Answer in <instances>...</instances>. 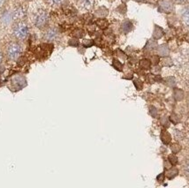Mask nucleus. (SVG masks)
Returning <instances> with one entry per match:
<instances>
[{
	"label": "nucleus",
	"mask_w": 189,
	"mask_h": 188,
	"mask_svg": "<svg viewBox=\"0 0 189 188\" xmlns=\"http://www.w3.org/2000/svg\"><path fill=\"white\" fill-rule=\"evenodd\" d=\"M171 149H172V151L173 154H176V153H179L181 150V146L179 145V144H177V143H174L171 146Z\"/></svg>",
	"instance_id": "obj_23"
},
{
	"label": "nucleus",
	"mask_w": 189,
	"mask_h": 188,
	"mask_svg": "<svg viewBox=\"0 0 189 188\" xmlns=\"http://www.w3.org/2000/svg\"><path fill=\"white\" fill-rule=\"evenodd\" d=\"M156 46H157V42H152V41H148L145 49H146V50H148V51H151V50H154Z\"/></svg>",
	"instance_id": "obj_25"
},
{
	"label": "nucleus",
	"mask_w": 189,
	"mask_h": 188,
	"mask_svg": "<svg viewBox=\"0 0 189 188\" xmlns=\"http://www.w3.org/2000/svg\"><path fill=\"white\" fill-rule=\"evenodd\" d=\"M184 171H185V173H186L187 175H188L189 176V161L188 162H187V163L185 164Z\"/></svg>",
	"instance_id": "obj_32"
},
{
	"label": "nucleus",
	"mask_w": 189,
	"mask_h": 188,
	"mask_svg": "<svg viewBox=\"0 0 189 188\" xmlns=\"http://www.w3.org/2000/svg\"><path fill=\"white\" fill-rule=\"evenodd\" d=\"M178 174H179V170L176 167H172L166 171L165 176L167 177L168 179H173L175 177L178 176Z\"/></svg>",
	"instance_id": "obj_10"
},
{
	"label": "nucleus",
	"mask_w": 189,
	"mask_h": 188,
	"mask_svg": "<svg viewBox=\"0 0 189 188\" xmlns=\"http://www.w3.org/2000/svg\"><path fill=\"white\" fill-rule=\"evenodd\" d=\"M95 15L98 17V18H105L108 15V9L105 8V7H103V6H101L96 11Z\"/></svg>",
	"instance_id": "obj_14"
},
{
	"label": "nucleus",
	"mask_w": 189,
	"mask_h": 188,
	"mask_svg": "<svg viewBox=\"0 0 189 188\" xmlns=\"http://www.w3.org/2000/svg\"><path fill=\"white\" fill-rule=\"evenodd\" d=\"M3 60H4V55H3V53L0 51V65L2 64Z\"/></svg>",
	"instance_id": "obj_34"
},
{
	"label": "nucleus",
	"mask_w": 189,
	"mask_h": 188,
	"mask_svg": "<svg viewBox=\"0 0 189 188\" xmlns=\"http://www.w3.org/2000/svg\"><path fill=\"white\" fill-rule=\"evenodd\" d=\"M168 161L172 165H176L178 163V158L174 154H171L168 156Z\"/></svg>",
	"instance_id": "obj_19"
},
{
	"label": "nucleus",
	"mask_w": 189,
	"mask_h": 188,
	"mask_svg": "<svg viewBox=\"0 0 189 188\" xmlns=\"http://www.w3.org/2000/svg\"><path fill=\"white\" fill-rule=\"evenodd\" d=\"M22 48L18 42H11L6 48V56L10 60H16L21 57Z\"/></svg>",
	"instance_id": "obj_3"
},
{
	"label": "nucleus",
	"mask_w": 189,
	"mask_h": 188,
	"mask_svg": "<svg viewBox=\"0 0 189 188\" xmlns=\"http://www.w3.org/2000/svg\"><path fill=\"white\" fill-rule=\"evenodd\" d=\"M59 33H58V30L56 27H51L49 29H47V31L45 32L44 34V40H46L47 42H53L55 41L57 36H58Z\"/></svg>",
	"instance_id": "obj_5"
},
{
	"label": "nucleus",
	"mask_w": 189,
	"mask_h": 188,
	"mask_svg": "<svg viewBox=\"0 0 189 188\" xmlns=\"http://www.w3.org/2000/svg\"><path fill=\"white\" fill-rule=\"evenodd\" d=\"M134 1H136V2H143L144 0H134Z\"/></svg>",
	"instance_id": "obj_37"
},
{
	"label": "nucleus",
	"mask_w": 189,
	"mask_h": 188,
	"mask_svg": "<svg viewBox=\"0 0 189 188\" xmlns=\"http://www.w3.org/2000/svg\"><path fill=\"white\" fill-rule=\"evenodd\" d=\"M133 29V23L129 20H126L125 21H123L122 24H121V30L123 33L125 34H127L129 32Z\"/></svg>",
	"instance_id": "obj_9"
},
{
	"label": "nucleus",
	"mask_w": 189,
	"mask_h": 188,
	"mask_svg": "<svg viewBox=\"0 0 189 188\" xmlns=\"http://www.w3.org/2000/svg\"><path fill=\"white\" fill-rule=\"evenodd\" d=\"M152 60H153V61H151V63H153V65H157L159 63V61H160L158 56H154Z\"/></svg>",
	"instance_id": "obj_33"
},
{
	"label": "nucleus",
	"mask_w": 189,
	"mask_h": 188,
	"mask_svg": "<svg viewBox=\"0 0 189 188\" xmlns=\"http://www.w3.org/2000/svg\"><path fill=\"white\" fill-rule=\"evenodd\" d=\"M173 95L175 100H177V101H182L184 99V92L181 89H174Z\"/></svg>",
	"instance_id": "obj_17"
},
{
	"label": "nucleus",
	"mask_w": 189,
	"mask_h": 188,
	"mask_svg": "<svg viewBox=\"0 0 189 188\" xmlns=\"http://www.w3.org/2000/svg\"><path fill=\"white\" fill-rule=\"evenodd\" d=\"M34 24L36 27L42 29L46 27L50 21V15L45 10H39L34 16Z\"/></svg>",
	"instance_id": "obj_2"
},
{
	"label": "nucleus",
	"mask_w": 189,
	"mask_h": 188,
	"mask_svg": "<svg viewBox=\"0 0 189 188\" xmlns=\"http://www.w3.org/2000/svg\"><path fill=\"white\" fill-rule=\"evenodd\" d=\"M12 35L19 41H25L29 35V27L24 21H19L12 27Z\"/></svg>",
	"instance_id": "obj_1"
},
{
	"label": "nucleus",
	"mask_w": 189,
	"mask_h": 188,
	"mask_svg": "<svg viewBox=\"0 0 189 188\" xmlns=\"http://www.w3.org/2000/svg\"><path fill=\"white\" fill-rule=\"evenodd\" d=\"M157 52H158L159 56H161V57H166V56H168L169 55L170 51H169V48L167 45L163 44V45L158 46V48H157Z\"/></svg>",
	"instance_id": "obj_11"
},
{
	"label": "nucleus",
	"mask_w": 189,
	"mask_h": 188,
	"mask_svg": "<svg viewBox=\"0 0 189 188\" xmlns=\"http://www.w3.org/2000/svg\"><path fill=\"white\" fill-rule=\"evenodd\" d=\"M65 0H46L48 5H51V6H57V5H61L64 3Z\"/></svg>",
	"instance_id": "obj_20"
},
{
	"label": "nucleus",
	"mask_w": 189,
	"mask_h": 188,
	"mask_svg": "<svg viewBox=\"0 0 189 188\" xmlns=\"http://www.w3.org/2000/svg\"><path fill=\"white\" fill-rule=\"evenodd\" d=\"M139 65H140V67L143 70H148V69H150V66H151V61L149 59L144 58L140 61Z\"/></svg>",
	"instance_id": "obj_16"
},
{
	"label": "nucleus",
	"mask_w": 189,
	"mask_h": 188,
	"mask_svg": "<svg viewBox=\"0 0 189 188\" xmlns=\"http://www.w3.org/2000/svg\"><path fill=\"white\" fill-rule=\"evenodd\" d=\"M117 11H118V12L124 14V13H126V12H127V6H126V5H119L118 8H117Z\"/></svg>",
	"instance_id": "obj_30"
},
{
	"label": "nucleus",
	"mask_w": 189,
	"mask_h": 188,
	"mask_svg": "<svg viewBox=\"0 0 189 188\" xmlns=\"http://www.w3.org/2000/svg\"><path fill=\"white\" fill-rule=\"evenodd\" d=\"M112 65H113V67L115 68L116 70L119 71V72H121V71L123 70L122 63H120V61L118 60V59H116V58H115V59H113Z\"/></svg>",
	"instance_id": "obj_18"
},
{
	"label": "nucleus",
	"mask_w": 189,
	"mask_h": 188,
	"mask_svg": "<svg viewBox=\"0 0 189 188\" xmlns=\"http://www.w3.org/2000/svg\"><path fill=\"white\" fill-rule=\"evenodd\" d=\"M82 45H83V47L85 48L92 47L93 45H94V41L93 40H89V39H86V40H84L82 42Z\"/></svg>",
	"instance_id": "obj_24"
},
{
	"label": "nucleus",
	"mask_w": 189,
	"mask_h": 188,
	"mask_svg": "<svg viewBox=\"0 0 189 188\" xmlns=\"http://www.w3.org/2000/svg\"><path fill=\"white\" fill-rule=\"evenodd\" d=\"M96 24H97V26L99 27V28H101V29H105V28H107L108 26H109V21L105 19V18H99L98 20L96 22Z\"/></svg>",
	"instance_id": "obj_12"
},
{
	"label": "nucleus",
	"mask_w": 189,
	"mask_h": 188,
	"mask_svg": "<svg viewBox=\"0 0 189 188\" xmlns=\"http://www.w3.org/2000/svg\"><path fill=\"white\" fill-rule=\"evenodd\" d=\"M164 179H165V174L164 172L160 173L158 176L157 177V181L158 183H163L164 181Z\"/></svg>",
	"instance_id": "obj_29"
},
{
	"label": "nucleus",
	"mask_w": 189,
	"mask_h": 188,
	"mask_svg": "<svg viewBox=\"0 0 189 188\" xmlns=\"http://www.w3.org/2000/svg\"><path fill=\"white\" fill-rule=\"evenodd\" d=\"M181 19H182V21L184 22L185 25L189 26V6H187V8H185L183 10L182 14H181Z\"/></svg>",
	"instance_id": "obj_15"
},
{
	"label": "nucleus",
	"mask_w": 189,
	"mask_h": 188,
	"mask_svg": "<svg viewBox=\"0 0 189 188\" xmlns=\"http://www.w3.org/2000/svg\"><path fill=\"white\" fill-rule=\"evenodd\" d=\"M177 3H183V2H185L186 0H175Z\"/></svg>",
	"instance_id": "obj_35"
},
{
	"label": "nucleus",
	"mask_w": 189,
	"mask_h": 188,
	"mask_svg": "<svg viewBox=\"0 0 189 188\" xmlns=\"http://www.w3.org/2000/svg\"><path fill=\"white\" fill-rule=\"evenodd\" d=\"M174 10L172 0H160L158 4V11L163 13H171Z\"/></svg>",
	"instance_id": "obj_4"
},
{
	"label": "nucleus",
	"mask_w": 189,
	"mask_h": 188,
	"mask_svg": "<svg viewBox=\"0 0 189 188\" xmlns=\"http://www.w3.org/2000/svg\"><path fill=\"white\" fill-rule=\"evenodd\" d=\"M73 36H74V37H76V38H81V37L84 36V31L82 30V29H77L73 33Z\"/></svg>",
	"instance_id": "obj_26"
},
{
	"label": "nucleus",
	"mask_w": 189,
	"mask_h": 188,
	"mask_svg": "<svg viewBox=\"0 0 189 188\" xmlns=\"http://www.w3.org/2000/svg\"><path fill=\"white\" fill-rule=\"evenodd\" d=\"M149 112H150V115L152 116L153 118H157L158 117V111L155 108V107H150V109H149Z\"/></svg>",
	"instance_id": "obj_27"
},
{
	"label": "nucleus",
	"mask_w": 189,
	"mask_h": 188,
	"mask_svg": "<svg viewBox=\"0 0 189 188\" xmlns=\"http://www.w3.org/2000/svg\"><path fill=\"white\" fill-rule=\"evenodd\" d=\"M160 124L163 125L164 127L167 128V127L170 126V120H169L167 117H163V118H160Z\"/></svg>",
	"instance_id": "obj_21"
},
{
	"label": "nucleus",
	"mask_w": 189,
	"mask_h": 188,
	"mask_svg": "<svg viewBox=\"0 0 189 188\" xmlns=\"http://www.w3.org/2000/svg\"><path fill=\"white\" fill-rule=\"evenodd\" d=\"M164 29L161 27L157 26V25H155L154 26V30H153V35H152V37H153L154 40H158L160 38L164 36Z\"/></svg>",
	"instance_id": "obj_7"
},
{
	"label": "nucleus",
	"mask_w": 189,
	"mask_h": 188,
	"mask_svg": "<svg viewBox=\"0 0 189 188\" xmlns=\"http://www.w3.org/2000/svg\"><path fill=\"white\" fill-rule=\"evenodd\" d=\"M133 85L135 86V88H136L137 90H142L143 89V83L142 82L141 80H138V79L134 80H133Z\"/></svg>",
	"instance_id": "obj_22"
},
{
	"label": "nucleus",
	"mask_w": 189,
	"mask_h": 188,
	"mask_svg": "<svg viewBox=\"0 0 189 188\" xmlns=\"http://www.w3.org/2000/svg\"><path fill=\"white\" fill-rule=\"evenodd\" d=\"M68 44H69L70 46H72V47H77V46L79 45V41H78L77 38H72V39H71V40L69 41Z\"/></svg>",
	"instance_id": "obj_28"
},
{
	"label": "nucleus",
	"mask_w": 189,
	"mask_h": 188,
	"mask_svg": "<svg viewBox=\"0 0 189 188\" xmlns=\"http://www.w3.org/2000/svg\"><path fill=\"white\" fill-rule=\"evenodd\" d=\"M95 1L94 0H80L79 6L85 11H90L94 7Z\"/></svg>",
	"instance_id": "obj_6"
},
{
	"label": "nucleus",
	"mask_w": 189,
	"mask_h": 188,
	"mask_svg": "<svg viewBox=\"0 0 189 188\" xmlns=\"http://www.w3.org/2000/svg\"><path fill=\"white\" fill-rule=\"evenodd\" d=\"M128 1H129V0H122V2L124 3V4H126L127 2H128Z\"/></svg>",
	"instance_id": "obj_36"
},
{
	"label": "nucleus",
	"mask_w": 189,
	"mask_h": 188,
	"mask_svg": "<svg viewBox=\"0 0 189 188\" xmlns=\"http://www.w3.org/2000/svg\"><path fill=\"white\" fill-rule=\"evenodd\" d=\"M160 139L164 145H168L169 143L172 141V136L165 129H163L161 131V133H160Z\"/></svg>",
	"instance_id": "obj_8"
},
{
	"label": "nucleus",
	"mask_w": 189,
	"mask_h": 188,
	"mask_svg": "<svg viewBox=\"0 0 189 188\" xmlns=\"http://www.w3.org/2000/svg\"><path fill=\"white\" fill-rule=\"evenodd\" d=\"M171 121L174 123V124H177V123H179V118L177 117V115H175V114H172V115L171 116Z\"/></svg>",
	"instance_id": "obj_31"
},
{
	"label": "nucleus",
	"mask_w": 189,
	"mask_h": 188,
	"mask_svg": "<svg viewBox=\"0 0 189 188\" xmlns=\"http://www.w3.org/2000/svg\"><path fill=\"white\" fill-rule=\"evenodd\" d=\"M28 1H29V0H28Z\"/></svg>",
	"instance_id": "obj_38"
},
{
	"label": "nucleus",
	"mask_w": 189,
	"mask_h": 188,
	"mask_svg": "<svg viewBox=\"0 0 189 188\" xmlns=\"http://www.w3.org/2000/svg\"><path fill=\"white\" fill-rule=\"evenodd\" d=\"M146 80L148 83H154V82H160L162 81V79L158 75H154V74H147Z\"/></svg>",
	"instance_id": "obj_13"
}]
</instances>
